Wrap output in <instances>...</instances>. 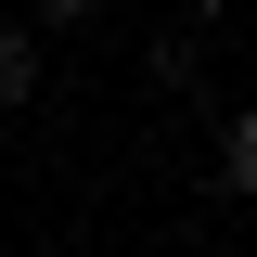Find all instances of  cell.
I'll list each match as a JSON object with an SVG mask.
<instances>
[{
	"label": "cell",
	"instance_id": "7a4b0ae2",
	"mask_svg": "<svg viewBox=\"0 0 257 257\" xmlns=\"http://www.w3.org/2000/svg\"><path fill=\"white\" fill-rule=\"evenodd\" d=\"M26 103H39V13L26 26L0 13V116H26Z\"/></svg>",
	"mask_w": 257,
	"mask_h": 257
},
{
	"label": "cell",
	"instance_id": "5b68a950",
	"mask_svg": "<svg viewBox=\"0 0 257 257\" xmlns=\"http://www.w3.org/2000/svg\"><path fill=\"white\" fill-rule=\"evenodd\" d=\"M180 13H193V26H219V13H231V0H180Z\"/></svg>",
	"mask_w": 257,
	"mask_h": 257
},
{
	"label": "cell",
	"instance_id": "277c9868",
	"mask_svg": "<svg viewBox=\"0 0 257 257\" xmlns=\"http://www.w3.org/2000/svg\"><path fill=\"white\" fill-rule=\"evenodd\" d=\"M39 26H103V0H26Z\"/></svg>",
	"mask_w": 257,
	"mask_h": 257
},
{
	"label": "cell",
	"instance_id": "3957f363",
	"mask_svg": "<svg viewBox=\"0 0 257 257\" xmlns=\"http://www.w3.org/2000/svg\"><path fill=\"white\" fill-rule=\"evenodd\" d=\"M219 180H231V193H257V103L231 116V142H219Z\"/></svg>",
	"mask_w": 257,
	"mask_h": 257
},
{
	"label": "cell",
	"instance_id": "6da1fadb",
	"mask_svg": "<svg viewBox=\"0 0 257 257\" xmlns=\"http://www.w3.org/2000/svg\"><path fill=\"white\" fill-rule=\"evenodd\" d=\"M142 77H155V90H193V77H206V26H193V13L155 26V39H142Z\"/></svg>",
	"mask_w": 257,
	"mask_h": 257
}]
</instances>
